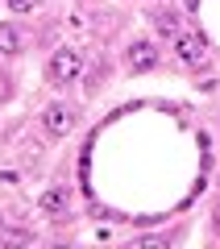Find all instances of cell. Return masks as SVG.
<instances>
[{
	"instance_id": "1",
	"label": "cell",
	"mask_w": 220,
	"mask_h": 249,
	"mask_svg": "<svg viewBox=\"0 0 220 249\" xmlns=\"http://www.w3.org/2000/svg\"><path fill=\"white\" fill-rule=\"evenodd\" d=\"M79 75H83V50H75V46H58L46 58V79H50V88H71V83H79Z\"/></svg>"
},
{
	"instance_id": "2",
	"label": "cell",
	"mask_w": 220,
	"mask_h": 249,
	"mask_svg": "<svg viewBox=\"0 0 220 249\" xmlns=\"http://www.w3.org/2000/svg\"><path fill=\"white\" fill-rule=\"evenodd\" d=\"M42 133L50 142H62L67 133H75V124H79V104H71V100H54V104L42 108Z\"/></svg>"
},
{
	"instance_id": "3",
	"label": "cell",
	"mask_w": 220,
	"mask_h": 249,
	"mask_svg": "<svg viewBox=\"0 0 220 249\" xmlns=\"http://www.w3.org/2000/svg\"><path fill=\"white\" fill-rule=\"evenodd\" d=\"M170 50H175V58L183 62V67H203V58H208V50H203V37L191 34V29H179V34L170 37Z\"/></svg>"
},
{
	"instance_id": "4",
	"label": "cell",
	"mask_w": 220,
	"mask_h": 249,
	"mask_svg": "<svg viewBox=\"0 0 220 249\" xmlns=\"http://www.w3.org/2000/svg\"><path fill=\"white\" fill-rule=\"evenodd\" d=\"M162 62V54H158V46L150 42V37H137V42L125 50V71H133V75H146V71H154Z\"/></svg>"
},
{
	"instance_id": "5",
	"label": "cell",
	"mask_w": 220,
	"mask_h": 249,
	"mask_svg": "<svg viewBox=\"0 0 220 249\" xmlns=\"http://www.w3.org/2000/svg\"><path fill=\"white\" fill-rule=\"evenodd\" d=\"M37 208H42V216H67V208H71V191H67L62 183L46 187L42 199H37Z\"/></svg>"
},
{
	"instance_id": "6",
	"label": "cell",
	"mask_w": 220,
	"mask_h": 249,
	"mask_svg": "<svg viewBox=\"0 0 220 249\" xmlns=\"http://www.w3.org/2000/svg\"><path fill=\"white\" fill-rule=\"evenodd\" d=\"M21 54V29L0 21V58H17Z\"/></svg>"
},
{
	"instance_id": "7",
	"label": "cell",
	"mask_w": 220,
	"mask_h": 249,
	"mask_svg": "<svg viewBox=\"0 0 220 249\" xmlns=\"http://www.w3.org/2000/svg\"><path fill=\"white\" fill-rule=\"evenodd\" d=\"M154 29H158V34L170 42V37L183 29V25H179V13H170V9H166V13H158V17H154Z\"/></svg>"
},
{
	"instance_id": "8",
	"label": "cell",
	"mask_w": 220,
	"mask_h": 249,
	"mask_svg": "<svg viewBox=\"0 0 220 249\" xmlns=\"http://www.w3.org/2000/svg\"><path fill=\"white\" fill-rule=\"evenodd\" d=\"M4 4H9V13H17V17H21V13H34V9H37V0H4Z\"/></svg>"
},
{
	"instance_id": "9",
	"label": "cell",
	"mask_w": 220,
	"mask_h": 249,
	"mask_svg": "<svg viewBox=\"0 0 220 249\" xmlns=\"http://www.w3.org/2000/svg\"><path fill=\"white\" fill-rule=\"evenodd\" d=\"M216 232H220V208H216Z\"/></svg>"
}]
</instances>
